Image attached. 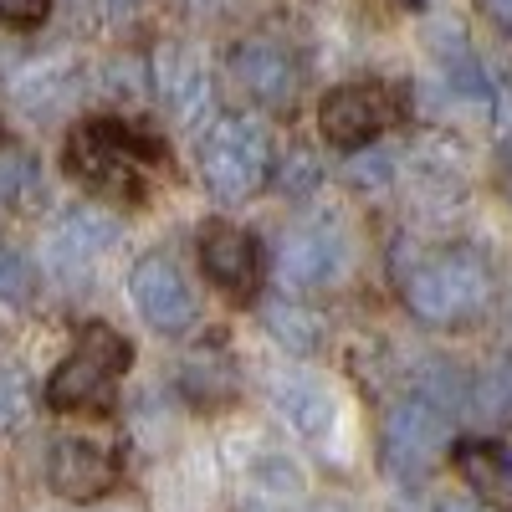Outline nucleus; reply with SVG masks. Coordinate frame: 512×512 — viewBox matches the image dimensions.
Instances as JSON below:
<instances>
[{
	"label": "nucleus",
	"mask_w": 512,
	"mask_h": 512,
	"mask_svg": "<svg viewBox=\"0 0 512 512\" xmlns=\"http://www.w3.org/2000/svg\"><path fill=\"white\" fill-rule=\"evenodd\" d=\"M405 308L436 328L466 323L487 308L492 297V272L477 251H431L410 262V272L400 277Z\"/></svg>",
	"instance_id": "1"
},
{
	"label": "nucleus",
	"mask_w": 512,
	"mask_h": 512,
	"mask_svg": "<svg viewBox=\"0 0 512 512\" xmlns=\"http://www.w3.org/2000/svg\"><path fill=\"white\" fill-rule=\"evenodd\" d=\"M128 359H134V349H128L108 323L82 328L77 349L47 379V405L52 410H108L113 405V384L128 369Z\"/></svg>",
	"instance_id": "2"
},
{
	"label": "nucleus",
	"mask_w": 512,
	"mask_h": 512,
	"mask_svg": "<svg viewBox=\"0 0 512 512\" xmlns=\"http://www.w3.org/2000/svg\"><path fill=\"white\" fill-rule=\"evenodd\" d=\"M272 144L267 128L251 118H216L200 139V180L221 200H246L267 185Z\"/></svg>",
	"instance_id": "3"
},
{
	"label": "nucleus",
	"mask_w": 512,
	"mask_h": 512,
	"mask_svg": "<svg viewBox=\"0 0 512 512\" xmlns=\"http://www.w3.org/2000/svg\"><path fill=\"white\" fill-rule=\"evenodd\" d=\"M154 149L118 123H82L67 139V169L108 195H139V169Z\"/></svg>",
	"instance_id": "4"
},
{
	"label": "nucleus",
	"mask_w": 512,
	"mask_h": 512,
	"mask_svg": "<svg viewBox=\"0 0 512 512\" xmlns=\"http://www.w3.org/2000/svg\"><path fill=\"white\" fill-rule=\"evenodd\" d=\"M446 446H451V415H441L436 405H425L420 395L400 400L390 415H384V461H390L395 477L415 482L425 472H436Z\"/></svg>",
	"instance_id": "5"
},
{
	"label": "nucleus",
	"mask_w": 512,
	"mask_h": 512,
	"mask_svg": "<svg viewBox=\"0 0 512 512\" xmlns=\"http://www.w3.org/2000/svg\"><path fill=\"white\" fill-rule=\"evenodd\" d=\"M395 113H400V103H395L390 88H374V82H349V88H338V93L323 98L318 123H323L328 144L354 149V144H369L374 134H384V128L395 123Z\"/></svg>",
	"instance_id": "6"
},
{
	"label": "nucleus",
	"mask_w": 512,
	"mask_h": 512,
	"mask_svg": "<svg viewBox=\"0 0 512 512\" xmlns=\"http://www.w3.org/2000/svg\"><path fill=\"white\" fill-rule=\"evenodd\" d=\"M128 292H134V308L144 313V323L159 333H185L195 323V292L169 256H144Z\"/></svg>",
	"instance_id": "7"
},
{
	"label": "nucleus",
	"mask_w": 512,
	"mask_h": 512,
	"mask_svg": "<svg viewBox=\"0 0 512 512\" xmlns=\"http://www.w3.org/2000/svg\"><path fill=\"white\" fill-rule=\"evenodd\" d=\"M344 231L318 221V226H297L282 236V251H277V277L282 287H323L338 277L344 267Z\"/></svg>",
	"instance_id": "8"
},
{
	"label": "nucleus",
	"mask_w": 512,
	"mask_h": 512,
	"mask_svg": "<svg viewBox=\"0 0 512 512\" xmlns=\"http://www.w3.org/2000/svg\"><path fill=\"white\" fill-rule=\"evenodd\" d=\"M231 72L236 82L267 108H292L297 98V82H303V72H297L292 52L277 47V41H246V47L231 57Z\"/></svg>",
	"instance_id": "9"
},
{
	"label": "nucleus",
	"mask_w": 512,
	"mask_h": 512,
	"mask_svg": "<svg viewBox=\"0 0 512 512\" xmlns=\"http://www.w3.org/2000/svg\"><path fill=\"white\" fill-rule=\"evenodd\" d=\"M200 262H205V277L226 287L231 297H251L256 282H262V251L236 226H210L200 236Z\"/></svg>",
	"instance_id": "10"
},
{
	"label": "nucleus",
	"mask_w": 512,
	"mask_h": 512,
	"mask_svg": "<svg viewBox=\"0 0 512 512\" xmlns=\"http://www.w3.org/2000/svg\"><path fill=\"white\" fill-rule=\"evenodd\" d=\"M118 466L108 461V451L88 446V441H57L52 446V461H47V482L57 497L67 502H93L113 487Z\"/></svg>",
	"instance_id": "11"
},
{
	"label": "nucleus",
	"mask_w": 512,
	"mask_h": 512,
	"mask_svg": "<svg viewBox=\"0 0 512 512\" xmlns=\"http://www.w3.org/2000/svg\"><path fill=\"white\" fill-rule=\"evenodd\" d=\"M456 466H461V477L472 482L487 502L512 507V456H507V446L466 441V446H456Z\"/></svg>",
	"instance_id": "12"
},
{
	"label": "nucleus",
	"mask_w": 512,
	"mask_h": 512,
	"mask_svg": "<svg viewBox=\"0 0 512 512\" xmlns=\"http://www.w3.org/2000/svg\"><path fill=\"white\" fill-rule=\"evenodd\" d=\"M272 395H277V405L287 410V420H292L303 436H328V431H333V395L323 390L318 379H303V374L277 379Z\"/></svg>",
	"instance_id": "13"
},
{
	"label": "nucleus",
	"mask_w": 512,
	"mask_h": 512,
	"mask_svg": "<svg viewBox=\"0 0 512 512\" xmlns=\"http://www.w3.org/2000/svg\"><path fill=\"white\" fill-rule=\"evenodd\" d=\"M159 93L180 118H200L210 108V77L200 72V62L190 52H169L159 62Z\"/></svg>",
	"instance_id": "14"
},
{
	"label": "nucleus",
	"mask_w": 512,
	"mask_h": 512,
	"mask_svg": "<svg viewBox=\"0 0 512 512\" xmlns=\"http://www.w3.org/2000/svg\"><path fill=\"white\" fill-rule=\"evenodd\" d=\"M113 236H118L113 216H103V210H72L52 241V251H57V262H88L103 246H113Z\"/></svg>",
	"instance_id": "15"
},
{
	"label": "nucleus",
	"mask_w": 512,
	"mask_h": 512,
	"mask_svg": "<svg viewBox=\"0 0 512 512\" xmlns=\"http://www.w3.org/2000/svg\"><path fill=\"white\" fill-rule=\"evenodd\" d=\"M267 328L277 333L282 349H297V354H313L318 338H323V318L308 313L303 303H277V308H267Z\"/></svg>",
	"instance_id": "16"
},
{
	"label": "nucleus",
	"mask_w": 512,
	"mask_h": 512,
	"mask_svg": "<svg viewBox=\"0 0 512 512\" xmlns=\"http://www.w3.org/2000/svg\"><path fill=\"white\" fill-rule=\"evenodd\" d=\"M466 410L492 415V420H507V415H512V364H492L482 379L466 384Z\"/></svg>",
	"instance_id": "17"
},
{
	"label": "nucleus",
	"mask_w": 512,
	"mask_h": 512,
	"mask_svg": "<svg viewBox=\"0 0 512 512\" xmlns=\"http://www.w3.org/2000/svg\"><path fill=\"white\" fill-rule=\"evenodd\" d=\"M26 292H31V262L21 251L0 246V303H21Z\"/></svg>",
	"instance_id": "18"
},
{
	"label": "nucleus",
	"mask_w": 512,
	"mask_h": 512,
	"mask_svg": "<svg viewBox=\"0 0 512 512\" xmlns=\"http://www.w3.org/2000/svg\"><path fill=\"white\" fill-rule=\"evenodd\" d=\"M26 180H31V159L26 154H6V159H0V200L16 195Z\"/></svg>",
	"instance_id": "19"
},
{
	"label": "nucleus",
	"mask_w": 512,
	"mask_h": 512,
	"mask_svg": "<svg viewBox=\"0 0 512 512\" xmlns=\"http://www.w3.org/2000/svg\"><path fill=\"white\" fill-rule=\"evenodd\" d=\"M47 16V0H0V21H16V26H36Z\"/></svg>",
	"instance_id": "20"
},
{
	"label": "nucleus",
	"mask_w": 512,
	"mask_h": 512,
	"mask_svg": "<svg viewBox=\"0 0 512 512\" xmlns=\"http://www.w3.org/2000/svg\"><path fill=\"white\" fill-rule=\"evenodd\" d=\"M384 169H390V159H384V154H369V159H354V164H349V180H354V185H379Z\"/></svg>",
	"instance_id": "21"
},
{
	"label": "nucleus",
	"mask_w": 512,
	"mask_h": 512,
	"mask_svg": "<svg viewBox=\"0 0 512 512\" xmlns=\"http://www.w3.org/2000/svg\"><path fill=\"white\" fill-rule=\"evenodd\" d=\"M431 512H492V507H482V502H472V497H441Z\"/></svg>",
	"instance_id": "22"
},
{
	"label": "nucleus",
	"mask_w": 512,
	"mask_h": 512,
	"mask_svg": "<svg viewBox=\"0 0 512 512\" xmlns=\"http://www.w3.org/2000/svg\"><path fill=\"white\" fill-rule=\"evenodd\" d=\"M487 11H492V16H497V21L512 31V0H487Z\"/></svg>",
	"instance_id": "23"
},
{
	"label": "nucleus",
	"mask_w": 512,
	"mask_h": 512,
	"mask_svg": "<svg viewBox=\"0 0 512 512\" xmlns=\"http://www.w3.org/2000/svg\"><path fill=\"white\" fill-rule=\"evenodd\" d=\"M251 512H282V507H277V502H256Z\"/></svg>",
	"instance_id": "24"
},
{
	"label": "nucleus",
	"mask_w": 512,
	"mask_h": 512,
	"mask_svg": "<svg viewBox=\"0 0 512 512\" xmlns=\"http://www.w3.org/2000/svg\"><path fill=\"white\" fill-rule=\"evenodd\" d=\"M108 6H113V11H128V6H134V0H108Z\"/></svg>",
	"instance_id": "25"
}]
</instances>
